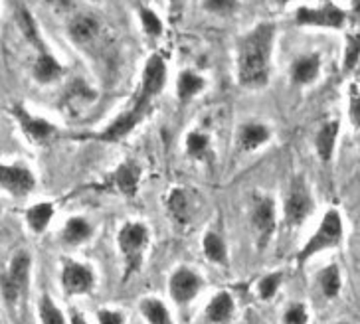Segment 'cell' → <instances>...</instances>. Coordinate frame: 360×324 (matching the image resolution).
Here are the masks:
<instances>
[{
  "label": "cell",
  "mask_w": 360,
  "mask_h": 324,
  "mask_svg": "<svg viewBox=\"0 0 360 324\" xmlns=\"http://www.w3.org/2000/svg\"><path fill=\"white\" fill-rule=\"evenodd\" d=\"M342 235H345V228H342L340 212L339 209H328L325 218L319 223L317 231L313 233V238L303 245V250L297 253V265L303 267L311 257H315L321 251L339 247L342 243Z\"/></svg>",
  "instance_id": "2"
},
{
  "label": "cell",
  "mask_w": 360,
  "mask_h": 324,
  "mask_svg": "<svg viewBox=\"0 0 360 324\" xmlns=\"http://www.w3.org/2000/svg\"><path fill=\"white\" fill-rule=\"evenodd\" d=\"M139 178H141V170L135 164L131 162H125L121 167L117 168L115 174H113V186H115L119 192L127 194V196H133L137 192L139 186Z\"/></svg>",
  "instance_id": "18"
},
{
  "label": "cell",
  "mask_w": 360,
  "mask_h": 324,
  "mask_svg": "<svg viewBox=\"0 0 360 324\" xmlns=\"http://www.w3.org/2000/svg\"><path fill=\"white\" fill-rule=\"evenodd\" d=\"M169 209L170 214L174 216V220L180 223H186L191 221L192 214H194V206H192L191 198H188V192L184 190H172L169 196Z\"/></svg>",
  "instance_id": "20"
},
{
  "label": "cell",
  "mask_w": 360,
  "mask_h": 324,
  "mask_svg": "<svg viewBox=\"0 0 360 324\" xmlns=\"http://www.w3.org/2000/svg\"><path fill=\"white\" fill-rule=\"evenodd\" d=\"M202 250H204V255H206L208 261L220 263V265H226V263H228V250H226V243H224L222 238L216 235L214 231L206 233V238L202 241Z\"/></svg>",
  "instance_id": "23"
},
{
  "label": "cell",
  "mask_w": 360,
  "mask_h": 324,
  "mask_svg": "<svg viewBox=\"0 0 360 324\" xmlns=\"http://www.w3.org/2000/svg\"><path fill=\"white\" fill-rule=\"evenodd\" d=\"M202 287H204V281L198 273H194L188 267H179L170 275L169 294L174 303L186 306L200 294Z\"/></svg>",
  "instance_id": "7"
},
{
  "label": "cell",
  "mask_w": 360,
  "mask_h": 324,
  "mask_svg": "<svg viewBox=\"0 0 360 324\" xmlns=\"http://www.w3.org/2000/svg\"><path fill=\"white\" fill-rule=\"evenodd\" d=\"M281 279H283L281 273H271V275L264 277V279L259 281V285H257V294H259V299H264V301L274 299L277 293V289H279V285H281Z\"/></svg>",
  "instance_id": "29"
},
{
  "label": "cell",
  "mask_w": 360,
  "mask_h": 324,
  "mask_svg": "<svg viewBox=\"0 0 360 324\" xmlns=\"http://www.w3.org/2000/svg\"><path fill=\"white\" fill-rule=\"evenodd\" d=\"M62 287L68 297L91 293L96 287V275L87 265L75 261L65 263L64 271H62Z\"/></svg>",
  "instance_id": "10"
},
{
  "label": "cell",
  "mask_w": 360,
  "mask_h": 324,
  "mask_svg": "<svg viewBox=\"0 0 360 324\" xmlns=\"http://www.w3.org/2000/svg\"><path fill=\"white\" fill-rule=\"evenodd\" d=\"M252 223L257 233V245L264 250L276 231V204L269 196H257L252 206Z\"/></svg>",
  "instance_id": "8"
},
{
  "label": "cell",
  "mask_w": 360,
  "mask_h": 324,
  "mask_svg": "<svg viewBox=\"0 0 360 324\" xmlns=\"http://www.w3.org/2000/svg\"><path fill=\"white\" fill-rule=\"evenodd\" d=\"M319 72H321V58L317 53H311V56H303L299 58L293 67H291V77L293 82L299 85L313 84L317 79Z\"/></svg>",
  "instance_id": "16"
},
{
  "label": "cell",
  "mask_w": 360,
  "mask_h": 324,
  "mask_svg": "<svg viewBox=\"0 0 360 324\" xmlns=\"http://www.w3.org/2000/svg\"><path fill=\"white\" fill-rule=\"evenodd\" d=\"M38 314H40L42 324H65L64 314L58 309V304L53 303L50 294H42L40 304H38Z\"/></svg>",
  "instance_id": "27"
},
{
  "label": "cell",
  "mask_w": 360,
  "mask_h": 324,
  "mask_svg": "<svg viewBox=\"0 0 360 324\" xmlns=\"http://www.w3.org/2000/svg\"><path fill=\"white\" fill-rule=\"evenodd\" d=\"M89 233H91V228H89V223L82 218H72V220L65 223V230H64V240L65 243H82L89 238Z\"/></svg>",
  "instance_id": "28"
},
{
  "label": "cell",
  "mask_w": 360,
  "mask_h": 324,
  "mask_svg": "<svg viewBox=\"0 0 360 324\" xmlns=\"http://www.w3.org/2000/svg\"><path fill=\"white\" fill-rule=\"evenodd\" d=\"M347 14L333 2H325L319 8H299L297 11V24L303 26H321V28H340L345 24Z\"/></svg>",
  "instance_id": "9"
},
{
  "label": "cell",
  "mask_w": 360,
  "mask_h": 324,
  "mask_svg": "<svg viewBox=\"0 0 360 324\" xmlns=\"http://www.w3.org/2000/svg\"><path fill=\"white\" fill-rule=\"evenodd\" d=\"M283 324H309V311L303 303L289 304L283 313Z\"/></svg>",
  "instance_id": "30"
},
{
  "label": "cell",
  "mask_w": 360,
  "mask_h": 324,
  "mask_svg": "<svg viewBox=\"0 0 360 324\" xmlns=\"http://www.w3.org/2000/svg\"><path fill=\"white\" fill-rule=\"evenodd\" d=\"M62 65L53 60L50 53H42L40 58H38V62L34 65V75H36V79L38 82H42V84H50L53 79H58L60 75H62Z\"/></svg>",
  "instance_id": "24"
},
{
  "label": "cell",
  "mask_w": 360,
  "mask_h": 324,
  "mask_svg": "<svg viewBox=\"0 0 360 324\" xmlns=\"http://www.w3.org/2000/svg\"><path fill=\"white\" fill-rule=\"evenodd\" d=\"M267 138H269L267 127L259 125V123H248L240 129L238 145H240V150H254L267 143Z\"/></svg>",
  "instance_id": "19"
},
{
  "label": "cell",
  "mask_w": 360,
  "mask_h": 324,
  "mask_svg": "<svg viewBox=\"0 0 360 324\" xmlns=\"http://www.w3.org/2000/svg\"><path fill=\"white\" fill-rule=\"evenodd\" d=\"M319 287L327 299H337L342 289V277H340L339 265H328L319 273Z\"/></svg>",
  "instance_id": "22"
},
{
  "label": "cell",
  "mask_w": 360,
  "mask_h": 324,
  "mask_svg": "<svg viewBox=\"0 0 360 324\" xmlns=\"http://www.w3.org/2000/svg\"><path fill=\"white\" fill-rule=\"evenodd\" d=\"M0 188L14 196H24L34 188V176L24 167H4L0 164Z\"/></svg>",
  "instance_id": "11"
},
{
  "label": "cell",
  "mask_w": 360,
  "mask_h": 324,
  "mask_svg": "<svg viewBox=\"0 0 360 324\" xmlns=\"http://www.w3.org/2000/svg\"><path fill=\"white\" fill-rule=\"evenodd\" d=\"M186 148H188V155L194 158H204L208 155V138L200 133H191L186 138Z\"/></svg>",
  "instance_id": "31"
},
{
  "label": "cell",
  "mask_w": 360,
  "mask_h": 324,
  "mask_svg": "<svg viewBox=\"0 0 360 324\" xmlns=\"http://www.w3.org/2000/svg\"><path fill=\"white\" fill-rule=\"evenodd\" d=\"M70 323L72 324H87V320H85L84 316L77 313V311H72V314H70Z\"/></svg>",
  "instance_id": "37"
},
{
  "label": "cell",
  "mask_w": 360,
  "mask_h": 324,
  "mask_svg": "<svg viewBox=\"0 0 360 324\" xmlns=\"http://www.w3.org/2000/svg\"><path fill=\"white\" fill-rule=\"evenodd\" d=\"M165 82H167V65H165L160 56H150L147 65H145V72H143L141 91H139L137 101L133 107L148 111L150 101L160 93V89L165 87Z\"/></svg>",
  "instance_id": "6"
},
{
  "label": "cell",
  "mask_w": 360,
  "mask_h": 324,
  "mask_svg": "<svg viewBox=\"0 0 360 324\" xmlns=\"http://www.w3.org/2000/svg\"><path fill=\"white\" fill-rule=\"evenodd\" d=\"M340 123L339 121H328L319 129L317 138H315V147H317L319 158L323 162H328L335 153V145H337V136H339Z\"/></svg>",
  "instance_id": "15"
},
{
  "label": "cell",
  "mask_w": 360,
  "mask_h": 324,
  "mask_svg": "<svg viewBox=\"0 0 360 324\" xmlns=\"http://www.w3.org/2000/svg\"><path fill=\"white\" fill-rule=\"evenodd\" d=\"M313 208L315 204H313L307 182L301 176L293 178L285 198V223L289 228L301 226L313 214Z\"/></svg>",
  "instance_id": "4"
},
{
  "label": "cell",
  "mask_w": 360,
  "mask_h": 324,
  "mask_svg": "<svg viewBox=\"0 0 360 324\" xmlns=\"http://www.w3.org/2000/svg\"><path fill=\"white\" fill-rule=\"evenodd\" d=\"M53 216V208L52 204H36L32 208L28 209V214H26V220L30 223V228L34 231H44L46 230V226L50 223Z\"/></svg>",
  "instance_id": "25"
},
{
  "label": "cell",
  "mask_w": 360,
  "mask_h": 324,
  "mask_svg": "<svg viewBox=\"0 0 360 324\" xmlns=\"http://www.w3.org/2000/svg\"><path fill=\"white\" fill-rule=\"evenodd\" d=\"M20 11H18V22H20L22 30H24V34H26V38L28 40H32L36 46H40L42 48V42L38 40V32H36V24H34L32 16H30V12L26 11V8H22V6H18Z\"/></svg>",
  "instance_id": "32"
},
{
  "label": "cell",
  "mask_w": 360,
  "mask_h": 324,
  "mask_svg": "<svg viewBox=\"0 0 360 324\" xmlns=\"http://www.w3.org/2000/svg\"><path fill=\"white\" fill-rule=\"evenodd\" d=\"M233 299L232 294L220 291L210 299V303L206 306V318L214 324H224L232 318L233 314Z\"/></svg>",
  "instance_id": "14"
},
{
  "label": "cell",
  "mask_w": 360,
  "mask_h": 324,
  "mask_svg": "<svg viewBox=\"0 0 360 324\" xmlns=\"http://www.w3.org/2000/svg\"><path fill=\"white\" fill-rule=\"evenodd\" d=\"M97 324H125V314L121 311H113V309H99Z\"/></svg>",
  "instance_id": "34"
},
{
  "label": "cell",
  "mask_w": 360,
  "mask_h": 324,
  "mask_svg": "<svg viewBox=\"0 0 360 324\" xmlns=\"http://www.w3.org/2000/svg\"><path fill=\"white\" fill-rule=\"evenodd\" d=\"M204 89V79L200 75L192 74V72H182L179 77V97L182 101H188L191 97L200 93Z\"/></svg>",
  "instance_id": "26"
},
{
  "label": "cell",
  "mask_w": 360,
  "mask_h": 324,
  "mask_svg": "<svg viewBox=\"0 0 360 324\" xmlns=\"http://www.w3.org/2000/svg\"><path fill=\"white\" fill-rule=\"evenodd\" d=\"M16 117H18V123H20L22 131L26 133V136L34 141V143H44L46 138H50L53 135V127L44 121V119H38V117H32L30 113H26L22 107H18L16 111Z\"/></svg>",
  "instance_id": "13"
},
{
  "label": "cell",
  "mask_w": 360,
  "mask_h": 324,
  "mask_svg": "<svg viewBox=\"0 0 360 324\" xmlns=\"http://www.w3.org/2000/svg\"><path fill=\"white\" fill-rule=\"evenodd\" d=\"M97 32H99V24L91 16H77L70 24V36L77 44H89L97 36Z\"/></svg>",
  "instance_id": "21"
},
{
  "label": "cell",
  "mask_w": 360,
  "mask_h": 324,
  "mask_svg": "<svg viewBox=\"0 0 360 324\" xmlns=\"http://www.w3.org/2000/svg\"><path fill=\"white\" fill-rule=\"evenodd\" d=\"M206 6L210 11H230L233 6V2H228V0H216V2H206Z\"/></svg>",
  "instance_id": "36"
},
{
  "label": "cell",
  "mask_w": 360,
  "mask_h": 324,
  "mask_svg": "<svg viewBox=\"0 0 360 324\" xmlns=\"http://www.w3.org/2000/svg\"><path fill=\"white\" fill-rule=\"evenodd\" d=\"M141 22H143V28L150 36H159L162 32V24H160L159 16L150 8H141Z\"/></svg>",
  "instance_id": "33"
},
{
  "label": "cell",
  "mask_w": 360,
  "mask_h": 324,
  "mask_svg": "<svg viewBox=\"0 0 360 324\" xmlns=\"http://www.w3.org/2000/svg\"><path fill=\"white\" fill-rule=\"evenodd\" d=\"M28 279H30V257L26 253H18L11 263L8 273L2 277L0 289L2 297L8 304H16L22 294L28 291Z\"/></svg>",
  "instance_id": "5"
},
{
  "label": "cell",
  "mask_w": 360,
  "mask_h": 324,
  "mask_svg": "<svg viewBox=\"0 0 360 324\" xmlns=\"http://www.w3.org/2000/svg\"><path fill=\"white\" fill-rule=\"evenodd\" d=\"M274 34L271 24H259L242 40L238 52V75L242 85L259 87L267 82Z\"/></svg>",
  "instance_id": "1"
},
{
  "label": "cell",
  "mask_w": 360,
  "mask_h": 324,
  "mask_svg": "<svg viewBox=\"0 0 360 324\" xmlns=\"http://www.w3.org/2000/svg\"><path fill=\"white\" fill-rule=\"evenodd\" d=\"M119 250L125 259V279L141 271L145 247L148 243V230L143 223H125L119 231Z\"/></svg>",
  "instance_id": "3"
},
{
  "label": "cell",
  "mask_w": 360,
  "mask_h": 324,
  "mask_svg": "<svg viewBox=\"0 0 360 324\" xmlns=\"http://www.w3.org/2000/svg\"><path fill=\"white\" fill-rule=\"evenodd\" d=\"M360 53V38H350L349 52H347V67H352Z\"/></svg>",
  "instance_id": "35"
},
{
  "label": "cell",
  "mask_w": 360,
  "mask_h": 324,
  "mask_svg": "<svg viewBox=\"0 0 360 324\" xmlns=\"http://www.w3.org/2000/svg\"><path fill=\"white\" fill-rule=\"evenodd\" d=\"M139 311L147 324H174L169 306L157 297H145L139 304Z\"/></svg>",
  "instance_id": "17"
},
{
  "label": "cell",
  "mask_w": 360,
  "mask_h": 324,
  "mask_svg": "<svg viewBox=\"0 0 360 324\" xmlns=\"http://www.w3.org/2000/svg\"><path fill=\"white\" fill-rule=\"evenodd\" d=\"M145 115H147V111L137 109V107H131V111L123 113L121 117H117L115 121L99 135V138H101V141H119V138L127 136L129 133L143 121V117Z\"/></svg>",
  "instance_id": "12"
}]
</instances>
